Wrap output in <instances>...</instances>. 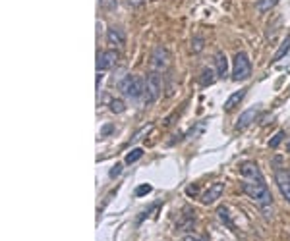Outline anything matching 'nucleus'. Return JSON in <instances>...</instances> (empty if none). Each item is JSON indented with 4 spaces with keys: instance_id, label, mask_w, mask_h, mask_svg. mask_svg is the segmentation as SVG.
<instances>
[{
    "instance_id": "1a4fd4ad",
    "label": "nucleus",
    "mask_w": 290,
    "mask_h": 241,
    "mask_svg": "<svg viewBox=\"0 0 290 241\" xmlns=\"http://www.w3.org/2000/svg\"><path fill=\"white\" fill-rule=\"evenodd\" d=\"M257 114H259V108H250V110L242 112V114H240V118L236 120V129H246L252 121H255Z\"/></svg>"
},
{
    "instance_id": "ddd939ff",
    "label": "nucleus",
    "mask_w": 290,
    "mask_h": 241,
    "mask_svg": "<svg viewBox=\"0 0 290 241\" xmlns=\"http://www.w3.org/2000/svg\"><path fill=\"white\" fill-rule=\"evenodd\" d=\"M217 71L213 68H203L201 69V75H200V83L201 87H209V85H213L215 81H217Z\"/></svg>"
},
{
    "instance_id": "a878e982",
    "label": "nucleus",
    "mask_w": 290,
    "mask_h": 241,
    "mask_svg": "<svg viewBox=\"0 0 290 241\" xmlns=\"http://www.w3.org/2000/svg\"><path fill=\"white\" fill-rule=\"evenodd\" d=\"M287 151L290 153V141H289V145H287Z\"/></svg>"
},
{
    "instance_id": "4468645a",
    "label": "nucleus",
    "mask_w": 290,
    "mask_h": 241,
    "mask_svg": "<svg viewBox=\"0 0 290 241\" xmlns=\"http://www.w3.org/2000/svg\"><path fill=\"white\" fill-rule=\"evenodd\" d=\"M290 51V35H287V39L281 43V47H279V51L275 52V56L271 58V64H277L279 60H283Z\"/></svg>"
},
{
    "instance_id": "4be33fe9",
    "label": "nucleus",
    "mask_w": 290,
    "mask_h": 241,
    "mask_svg": "<svg viewBox=\"0 0 290 241\" xmlns=\"http://www.w3.org/2000/svg\"><path fill=\"white\" fill-rule=\"evenodd\" d=\"M182 241H207V240L203 236H200V234H186L182 238Z\"/></svg>"
},
{
    "instance_id": "5701e85b",
    "label": "nucleus",
    "mask_w": 290,
    "mask_h": 241,
    "mask_svg": "<svg viewBox=\"0 0 290 241\" xmlns=\"http://www.w3.org/2000/svg\"><path fill=\"white\" fill-rule=\"evenodd\" d=\"M151 191H153V187L145 183V185H140V187L136 189V195H138V197H144V195H147V193H151Z\"/></svg>"
},
{
    "instance_id": "f8f14e48",
    "label": "nucleus",
    "mask_w": 290,
    "mask_h": 241,
    "mask_svg": "<svg viewBox=\"0 0 290 241\" xmlns=\"http://www.w3.org/2000/svg\"><path fill=\"white\" fill-rule=\"evenodd\" d=\"M215 66H217L218 77H226L228 75V60H226L224 52H217L215 54Z\"/></svg>"
},
{
    "instance_id": "f257e3e1",
    "label": "nucleus",
    "mask_w": 290,
    "mask_h": 241,
    "mask_svg": "<svg viewBox=\"0 0 290 241\" xmlns=\"http://www.w3.org/2000/svg\"><path fill=\"white\" fill-rule=\"evenodd\" d=\"M240 176H242V191L254 201L255 205H259L261 208L269 207L273 203L271 191L265 183V178L259 170V166L248 160V162H242L240 164Z\"/></svg>"
},
{
    "instance_id": "412c9836",
    "label": "nucleus",
    "mask_w": 290,
    "mask_h": 241,
    "mask_svg": "<svg viewBox=\"0 0 290 241\" xmlns=\"http://www.w3.org/2000/svg\"><path fill=\"white\" fill-rule=\"evenodd\" d=\"M99 4H101V8H105L109 12H112L116 8V0H99Z\"/></svg>"
},
{
    "instance_id": "6e6552de",
    "label": "nucleus",
    "mask_w": 290,
    "mask_h": 241,
    "mask_svg": "<svg viewBox=\"0 0 290 241\" xmlns=\"http://www.w3.org/2000/svg\"><path fill=\"white\" fill-rule=\"evenodd\" d=\"M222 191H224V183H220V181L213 183L209 189L203 193V197H201V203H203V205H213L217 199H220Z\"/></svg>"
},
{
    "instance_id": "393cba45",
    "label": "nucleus",
    "mask_w": 290,
    "mask_h": 241,
    "mask_svg": "<svg viewBox=\"0 0 290 241\" xmlns=\"http://www.w3.org/2000/svg\"><path fill=\"white\" fill-rule=\"evenodd\" d=\"M112 129H114V127H112L110 123H107V125H105V127H103L101 131H99V137H107V135H109Z\"/></svg>"
},
{
    "instance_id": "aec40b11",
    "label": "nucleus",
    "mask_w": 290,
    "mask_h": 241,
    "mask_svg": "<svg viewBox=\"0 0 290 241\" xmlns=\"http://www.w3.org/2000/svg\"><path fill=\"white\" fill-rule=\"evenodd\" d=\"M192 51H194V52H201V51H203V39H201V37L192 39Z\"/></svg>"
},
{
    "instance_id": "2eb2a0df",
    "label": "nucleus",
    "mask_w": 290,
    "mask_h": 241,
    "mask_svg": "<svg viewBox=\"0 0 290 241\" xmlns=\"http://www.w3.org/2000/svg\"><path fill=\"white\" fill-rule=\"evenodd\" d=\"M277 4H279V0H257V12L265 14V12L273 10Z\"/></svg>"
},
{
    "instance_id": "39448f33",
    "label": "nucleus",
    "mask_w": 290,
    "mask_h": 241,
    "mask_svg": "<svg viewBox=\"0 0 290 241\" xmlns=\"http://www.w3.org/2000/svg\"><path fill=\"white\" fill-rule=\"evenodd\" d=\"M118 52L116 51H105L101 52L99 56H97V71L101 73V71H107L110 69L112 66H116V62H118Z\"/></svg>"
},
{
    "instance_id": "f03ea898",
    "label": "nucleus",
    "mask_w": 290,
    "mask_h": 241,
    "mask_svg": "<svg viewBox=\"0 0 290 241\" xmlns=\"http://www.w3.org/2000/svg\"><path fill=\"white\" fill-rule=\"evenodd\" d=\"M120 91L122 95L130 99V101H138L145 95V79L140 75H128L124 81L120 83Z\"/></svg>"
},
{
    "instance_id": "9b49d317",
    "label": "nucleus",
    "mask_w": 290,
    "mask_h": 241,
    "mask_svg": "<svg viewBox=\"0 0 290 241\" xmlns=\"http://www.w3.org/2000/svg\"><path fill=\"white\" fill-rule=\"evenodd\" d=\"M246 93H248V89H240V91H236L234 95H230L228 99H226V103H224V112H230V110H234L238 104L244 101V97H246Z\"/></svg>"
},
{
    "instance_id": "6ab92c4d",
    "label": "nucleus",
    "mask_w": 290,
    "mask_h": 241,
    "mask_svg": "<svg viewBox=\"0 0 290 241\" xmlns=\"http://www.w3.org/2000/svg\"><path fill=\"white\" fill-rule=\"evenodd\" d=\"M217 214H218V218H220L222 222H226L228 226H232V224H230V216H228V208L220 207V208L217 210Z\"/></svg>"
},
{
    "instance_id": "20e7f679",
    "label": "nucleus",
    "mask_w": 290,
    "mask_h": 241,
    "mask_svg": "<svg viewBox=\"0 0 290 241\" xmlns=\"http://www.w3.org/2000/svg\"><path fill=\"white\" fill-rule=\"evenodd\" d=\"M252 75V64L246 52H236L232 60V79L234 81H244Z\"/></svg>"
},
{
    "instance_id": "f3484780",
    "label": "nucleus",
    "mask_w": 290,
    "mask_h": 241,
    "mask_svg": "<svg viewBox=\"0 0 290 241\" xmlns=\"http://www.w3.org/2000/svg\"><path fill=\"white\" fill-rule=\"evenodd\" d=\"M110 110H112L114 114H122V112L126 110V106H124V103H122L120 99H116V101L110 103Z\"/></svg>"
},
{
    "instance_id": "7ed1b4c3",
    "label": "nucleus",
    "mask_w": 290,
    "mask_h": 241,
    "mask_svg": "<svg viewBox=\"0 0 290 241\" xmlns=\"http://www.w3.org/2000/svg\"><path fill=\"white\" fill-rule=\"evenodd\" d=\"M161 91H163V81H161L159 71L147 73V77H145V103L155 104L161 97Z\"/></svg>"
},
{
    "instance_id": "a211bd4d",
    "label": "nucleus",
    "mask_w": 290,
    "mask_h": 241,
    "mask_svg": "<svg viewBox=\"0 0 290 241\" xmlns=\"http://www.w3.org/2000/svg\"><path fill=\"white\" fill-rule=\"evenodd\" d=\"M283 139H285V131H279V133L269 141V147H271V149H277V147L283 143Z\"/></svg>"
},
{
    "instance_id": "9d476101",
    "label": "nucleus",
    "mask_w": 290,
    "mask_h": 241,
    "mask_svg": "<svg viewBox=\"0 0 290 241\" xmlns=\"http://www.w3.org/2000/svg\"><path fill=\"white\" fill-rule=\"evenodd\" d=\"M107 39H109L110 45H114V47H124V43H126L124 29L122 27H110L109 33H107Z\"/></svg>"
},
{
    "instance_id": "0eeeda50",
    "label": "nucleus",
    "mask_w": 290,
    "mask_h": 241,
    "mask_svg": "<svg viewBox=\"0 0 290 241\" xmlns=\"http://www.w3.org/2000/svg\"><path fill=\"white\" fill-rule=\"evenodd\" d=\"M275 180H277V185H279L281 195L287 199V203H290V172L289 170H277Z\"/></svg>"
},
{
    "instance_id": "423d86ee",
    "label": "nucleus",
    "mask_w": 290,
    "mask_h": 241,
    "mask_svg": "<svg viewBox=\"0 0 290 241\" xmlns=\"http://www.w3.org/2000/svg\"><path fill=\"white\" fill-rule=\"evenodd\" d=\"M168 60H170L168 51L164 47H157L155 52H153V56H151V66H153L155 71H164V69L168 68Z\"/></svg>"
},
{
    "instance_id": "b1692460",
    "label": "nucleus",
    "mask_w": 290,
    "mask_h": 241,
    "mask_svg": "<svg viewBox=\"0 0 290 241\" xmlns=\"http://www.w3.org/2000/svg\"><path fill=\"white\" fill-rule=\"evenodd\" d=\"M120 174H122V164H114L112 170H110V178H116V176H120Z\"/></svg>"
},
{
    "instance_id": "dca6fc26",
    "label": "nucleus",
    "mask_w": 290,
    "mask_h": 241,
    "mask_svg": "<svg viewBox=\"0 0 290 241\" xmlns=\"http://www.w3.org/2000/svg\"><path fill=\"white\" fill-rule=\"evenodd\" d=\"M142 156H144V149H140V147H138V149H132V151L126 155V164H134V162H138Z\"/></svg>"
}]
</instances>
